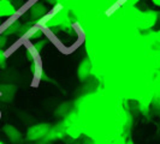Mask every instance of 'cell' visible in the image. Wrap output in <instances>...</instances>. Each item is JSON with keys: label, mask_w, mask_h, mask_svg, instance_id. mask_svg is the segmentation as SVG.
<instances>
[{"label": "cell", "mask_w": 160, "mask_h": 144, "mask_svg": "<svg viewBox=\"0 0 160 144\" xmlns=\"http://www.w3.org/2000/svg\"><path fill=\"white\" fill-rule=\"evenodd\" d=\"M17 88L15 85H11V84H4V85H0V94H1V100L4 102H11L15 97Z\"/></svg>", "instance_id": "obj_9"}, {"label": "cell", "mask_w": 160, "mask_h": 144, "mask_svg": "<svg viewBox=\"0 0 160 144\" xmlns=\"http://www.w3.org/2000/svg\"><path fill=\"white\" fill-rule=\"evenodd\" d=\"M125 144H135V143H134V142H132L131 139H129L128 142H125Z\"/></svg>", "instance_id": "obj_28"}, {"label": "cell", "mask_w": 160, "mask_h": 144, "mask_svg": "<svg viewBox=\"0 0 160 144\" xmlns=\"http://www.w3.org/2000/svg\"><path fill=\"white\" fill-rule=\"evenodd\" d=\"M6 43H8V36L0 34V49H2V48L5 47Z\"/></svg>", "instance_id": "obj_19"}, {"label": "cell", "mask_w": 160, "mask_h": 144, "mask_svg": "<svg viewBox=\"0 0 160 144\" xmlns=\"http://www.w3.org/2000/svg\"><path fill=\"white\" fill-rule=\"evenodd\" d=\"M65 135H66V132H65V124L64 121H62V122L57 124L56 126H52L51 130H49V132H48V135L45 138H42V139H43V142H47L48 143L51 141L62 139Z\"/></svg>", "instance_id": "obj_5"}, {"label": "cell", "mask_w": 160, "mask_h": 144, "mask_svg": "<svg viewBox=\"0 0 160 144\" xmlns=\"http://www.w3.org/2000/svg\"><path fill=\"white\" fill-rule=\"evenodd\" d=\"M35 25H36V22H34V21H30V22H27V23L22 24L21 28H19V30H18V35L21 36V39H23L24 35L29 31L32 28H34Z\"/></svg>", "instance_id": "obj_15"}, {"label": "cell", "mask_w": 160, "mask_h": 144, "mask_svg": "<svg viewBox=\"0 0 160 144\" xmlns=\"http://www.w3.org/2000/svg\"><path fill=\"white\" fill-rule=\"evenodd\" d=\"M52 127L51 124L47 122H41V124H35L30 127L28 128L27 131V139L30 141V142H36V141H40L42 138L48 135L49 130Z\"/></svg>", "instance_id": "obj_3"}, {"label": "cell", "mask_w": 160, "mask_h": 144, "mask_svg": "<svg viewBox=\"0 0 160 144\" xmlns=\"http://www.w3.org/2000/svg\"><path fill=\"white\" fill-rule=\"evenodd\" d=\"M157 63H158V65L160 66V50L157 52Z\"/></svg>", "instance_id": "obj_26"}, {"label": "cell", "mask_w": 160, "mask_h": 144, "mask_svg": "<svg viewBox=\"0 0 160 144\" xmlns=\"http://www.w3.org/2000/svg\"><path fill=\"white\" fill-rule=\"evenodd\" d=\"M76 144H80V143H76Z\"/></svg>", "instance_id": "obj_31"}, {"label": "cell", "mask_w": 160, "mask_h": 144, "mask_svg": "<svg viewBox=\"0 0 160 144\" xmlns=\"http://www.w3.org/2000/svg\"><path fill=\"white\" fill-rule=\"evenodd\" d=\"M65 132L69 137H71L72 139H77L82 135V130L78 126V124H70L65 126Z\"/></svg>", "instance_id": "obj_11"}, {"label": "cell", "mask_w": 160, "mask_h": 144, "mask_svg": "<svg viewBox=\"0 0 160 144\" xmlns=\"http://www.w3.org/2000/svg\"><path fill=\"white\" fill-rule=\"evenodd\" d=\"M92 72V61L89 58H84L78 65V69H77V76H78V79L84 80Z\"/></svg>", "instance_id": "obj_8"}, {"label": "cell", "mask_w": 160, "mask_h": 144, "mask_svg": "<svg viewBox=\"0 0 160 144\" xmlns=\"http://www.w3.org/2000/svg\"><path fill=\"white\" fill-rule=\"evenodd\" d=\"M17 13V8L10 0H0V18H10Z\"/></svg>", "instance_id": "obj_6"}, {"label": "cell", "mask_w": 160, "mask_h": 144, "mask_svg": "<svg viewBox=\"0 0 160 144\" xmlns=\"http://www.w3.org/2000/svg\"><path fill=\"white\" fill-rule=\"evenodd\" d=\"M159 21V11L155 10H146V11H137L135 16V25L138 30L147 31L155 26Z\"/></svg>", "instance_id": "obj_2"}, {"label": "cell", "mask_w": 160, "mask_h": 144, "mask_svg": "<svg viewBox=\"0 0 160 144\" xmlns=\"http://www.w3.org/2000/svg\"><path fill=\"white\" fill-rule=\"evenodd\" d=\"M123 2H124V5H128V6L132 7V6H135L140 2V0H123Z\"/></svg>", "instance_id": "obj_20"}, {"label": "cell", "mask_w": 160, "mask_h": 144, "mask_svg": "<svg viewBox=\"0 0 160 144\" xmlns=\"http://www.w3.org/2000/svg\"><path fill=\"white\" fill-rule=\"evenodd\" d=\"M2 131L6 135V137L10 139V142H12V143H19L22 141V133L15 126H12L10 124H6V125L2 126Z\"/></svg>", "instance_id": "obj_7"}, {"label": "cell", "mask_w": 160, "mask_h": 144, "mask_svg": "<svg viewBox=\"0 0 160 144\" xmlns=\"http://www.w3.org/2000/svg\"><path fill=\"white\" fill-rule=\"evenodd\" d=\"M112 144H125V142L123 141V138L122 139H117V141H114Z\"/></svg>", "instance_id": "obj_23"}, {"label": "cell", "mask_w": 160, "mask_h": 144, "mask_svg": "<svg viewBox=\"0 0 160 144\" xmlns=\"http://www.w3.org/2000/svg\"><path fill=\"white\" fill-rule=\"evenodd\" d=\"M0 144H4V143H2V142H0Z\"/></svg>", "instance_id": "obj_30"}, {"label": "cell", "mask_w": 160, "mask_h": 144, "mask_svg": "<svg viewBox=\"0 0 160 144\" xmlns=\"http://www.w3.org/2000/svg\"><path fill=\"white\" fill-rule=\"evenodd\" d=\"M69 6L57 4L42 19L36 22V25L41 28H59L69 18Z\"/></svg>", "instance_id": "obj_1"}, {"label": "cell", "mask_w": 160, "mask_h": 144, "mask_svg": "<svg viewBox=\"0 0 160 144\" xmlns=\"http://www.w3.org/2000/svg\"><path fill=\"white\" fill-rule=\"evenodd\" d=\"M47 43H48V40H46V39H45V40L38 41V42H35V43L32 45V48H34V49L40 54V52L45 48V46H46Z\"/></svg>", "instance_id": "obj_17"}, {"label": "cell", "mask_w": 160, "mask_h": 144, "mask_svg": "<svg viewBox=\"0 0 160 144\" xmlns=\"http://www.w3.org/2000/svg\"><path fill=\"white\" fill-rule=\"evenodd\" d=\"M30 70L32 72V76H34V79H41L42 76H43V72H42V67H41V64L39 61V58L35 59L32 63V66H30Z\"/></svg>", "instance_id": "obj_14"}, {"label": "cell", "mask_w": 160, "mask_h": 144, "mask_svg": "<svg viewBox=\"0 0 160 144\" xmlns=\"http://www.w3.org/2000/svg\"><path fill=\"white\" fill-rule=\"evenodd\" d=\"M42 35H43V31H42L41 26L35 25L34 28H32L29 31L24 35L23 39H27V40H36V39H40Z\"/></svg>", "instance_id": "obj_12"}, {"label": "cell", "mask_w": 160, "mask_h": 144, "mask_svg": "<svg viewBox=\"0 0 160 144\" xmlns=\"http://www.w3.org/2000/svg\"><path fill=\"white\" fill-rule=\"evenodd\" d=\"M113 1V4H114V5H116V4H118V2H119V1H123V0H112Z\"/></svg>", "instance_id": "obj_27"}, {"label": "cell", "mask_w": 160, "mask_h": 144, "mask_svg": "<svg viewBox=\"0 0 160 144\" xmlns=\"http://www.w3.org/2000/svg\"><path fill=\"white\" fill-rule=\"evenodd\" d=\"M159 19H160V12H159Z\"/></svg>", "instance_id": "obj_29"}, {"label": "cell", "mask_w": 160, "mask_h": 144, "mask_svg": "<svg viewBox=\"0 0 160 144\" xmlns=\"http://www.w3.org/2000/svg\"><path fill=\"white\" fill-rule=\"evenodd\" d=\"M21 25H22L21 21H19V19H15V21H12L11 23L8 24V26L1 31V34L5 35V36H11V35L18 34V30H19Z\"/></svg>", "instance_id": "obj_10"}, {"label": "cell", "mask_w": 160, "mask_h": 144, "mask_svg": "<svg viewBox=\"0 0 160 144\" xmlns=\"http://www.w3.org/2000/svg\"><path fill=\"white\" fill-rule=\"evenodd\" d=\"M8 61V56L5 54V52L2 49H0V67H5Z\"/></svg>", "instance_id": "obj_18"}, {"label": "cell", "mask_w": 160, "mask_h": 144, "mask_svg": "<svg viewBox=\"0 0 160 144\" xmlns=\"http://www.w3.org/2000/svg\"><path fill=\"white\" fill-rule=\"evenodd\" d=\"M46 2H48L49 5H52V6H54V5H57V0H45Z\"/></svg>", "instance_id": "obj_22"}, {"label": "cell", "mask_w": 160, "mask_h": 144, "mask_svg": "<svg viewBox=\"0 0 160 144\" xmlns=\"http://www.w3.org/2000/svg\"><path fill=\"white\" fill-rule=\"evenodd\" d=\"M71 2V0H57V4L63 5V6H69Z\"/></svg>", "instance_id": "obj_21"}, {"label": "cell", "mask_w": 160, "mask_h": 144, "mask_svg": "<svg viewBox=\"0 0 160 144\" xmlns=\"http://www.w3.org/2000/svg\"><path fill=\"white\" fill-rule=\"evenodd\" d=\"M48 13L47 6L42 1H35L29 7V16L34 22H39Z\"/></svg>", "instance_id": "obj_4"}, {"label": "cell", "mask_w": 160, "mask_h": 144, "mask_svg": "<svg viewBox=\"0 0 160 144\" xmlns=\"http://www.w3.org/2000/svg\"><path fill=\"white\" fill-rule=\"evenodd\" d=\"M151 102H152V97L151 98H141L138 101V106H140V109L142 113H147L149 106H151Z\"/></svg>", "instance_id": "obj_16"}, {"label": "cell", "mask_w": 160, "mask_h": 144, "mask_svg": "<svg viewBox=\"0 0 160 144\" xmlns=\"http://www.w3.org/2000/svg\"><path fill=\"white\" fill-rule=\"evenodd\" d=\"M153 103L157 108H160V71L155 78V88H154V96H153Z\"/></svg>", "instance_id": "obj_13"}, {"label": "cell", "mask_w": 160, "mask_h": 144, "mask_svg": "<svg viewBox=\"0 0 160 144\" xmlns=\"http://www.w3.org/2000/svg\"><path fill=\"white\" fill-rule=\"evenodd\" d=\"M153 5H155L157 7H160V0H152Z\"/></svg>", "instance_id": "obj_24"}, {"label": "cell", "mask_w": 160, "mask_h": 144, "mask_svg": "<svg viewBox=\"0 0 160 144\" xmlns=\"http://www.w3.org/2000/svg\"><path fill=\"white\" fill-rule=\"evenodd\" d=\"M155 37H157V41L160 43V29L158 31H155Z\"/></svg>", "instance_id": "obj_25"}]
</instances>
